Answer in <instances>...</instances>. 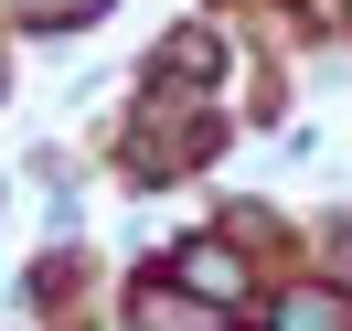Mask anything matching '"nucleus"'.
Here are the masks:
<instances>
[{
	"label": "nucleus",
	"mask_w": 352,
	"mask_h": 331,
	"mask_svg": "<svg viewBox=\"0 0 352 331\" xmlns=\"http://www.w3.org/2000/svg\"><path fill=\"white\" fill-rule=\"evenodd\" d=\"M139 321L150 331H203V310L182 299V288H139Z\"/></svg>",
	"instance_id": "3"
},
{
	"label": "nucleus",
	"mask_w": 352,
	"mask_h": 331,
	"mask_svg": "<svg viewBox=\"0 0 352 331\" xmlns=\"http://www.w3.org/2000/svg\"><path fill=\"white\" fill-rule=\"evenodd\" d=\"M182 278H192V288H203V299H214V310H224V299H235V288H245L235 267L214 257V246H192V257H182Z\"/></svg>",
	"instance_id": "2"
},
{
	"label": "nucleus",
	"mask_w": 352,
	"mask_h": 331,
	"mask_svg": "<svg viewBox=\"0 0 352 331\" xmlns=\"http://www.w3.org/2000/svg\"><path fill=\"white\" fill-rule=\"evenodd\" d=\"M278 331H352V299H342V288H288Z\"/></svg>",
	"instance_id": "1"
}]
</instances>
